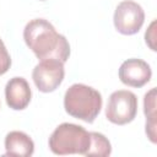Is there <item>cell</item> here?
<instances>
[{
    "mask_svg": "<svg viewBox=\"0 0 157 157\" xmlns=\"http://www.w3.org/2000/svg\"><path fill=\"white\" fill-rule=\"evenodd\" d=\"M152 71L150 65L141 59L131 58L125 60L119 67V78L120 81L130 87L140 88L150 82Z\"/></svg>",
    "mask_w": 157,
    "mask_h": 157,
    "instance_id": "52a82bcc",
    "label": "cell"
},
{
    "mask_svg": "<svg viewBox=\"0 0 157 157\" xmlns=\"http://www.w3.org/2000/svg\"><path fill=\"white\" fill-rule=\"evenodd\" d=\"M155 25H156V22L153 21V22L150 25V27H148V29L146 31V33H145L146 44H147L152 50H156V45H155V39H156V36H155Z\"/></svg>",
    "mask_w": 157,
    "mask_h": 157,
    "instance_id": "4fadbf2b",
    "label": "cell"
},
{
    "mask_svg": "<svg viewBox=\"0 0 157 157\" xmlns=\"http://www.w3.org/2000/svg\"><path fill=\"white\" fill-rule=\"evenodd\" d=\"M34 152L33 140L23 131H10L5 137V155L29 157Z\"/></svg>",
    "mask_w": 157,
    "mask_h": 157,
    "instance_id": "9c48e42d",
    "label": "cell"
},
{
    "mask_svg": "<svg viewBox=\"0 0 157 157\" xmlns=\"http://www.w3.org/2000/svg\"><path fill=\"white\" fill-rule=\"evenodd\" d=\"M11 66V58L10 54L2 42V39H0V76L6 74L9 71Z\"/></svg>",
    "mask_w": 157,
    "mask_h": 157,
    "instance_id": "7c38bea8",
    "label": "cell"
},
{
    "mask_svg": "<svg viewBox=\"0 0 157 157\" xmlns=\"http://www.w3.org/2000/svg\"><path fill=\"white\" fill-rule=\"evenodd\" d=\"M32 91L23 77H12L5 86V98L7 105L13 110H22L27 108L31 102Z\"/></svg>",
    "mask_w": 157,
    "mask_h": 157,
    "instance_id": "ba28073f",
    "label": "cell"
},
{
    "mask_svg": "<svg viewBox=\"0 0 157 157\" xmlns=\"http://www.w3.org/2000/svg\"><path fill=\"white\" fill-rule=\"evenodd\" d=\"M42 1H44V0H42Z\"/></svg>",
    "mask_w": 157,
    "mask_h": 157,
    "instance_id": "5bb4252c",
    "label": "cell"
},
{
    "mask_svg": "<svg viewBox=\"0 0 157 157\" xmlns=\"http://www.w3.org/2000/svg\"><path fill=\"white\" fill-rule=\"evenodd\" d=\"M65 76L64 63L58 59H45L37 64L32 72L34 85L40 92L49 93L55 91Z\"/></svg>",
    "mask_w": 157,
    "mask_h": 157,
    "instance_id": "8992f818",
    "label": "cell"
},
{
    "mask_svg": "<svg viewBox=\"0 0 157 157\" xmlns=\"http://www.w3.org/2000/svg\"><path fill=\"white\" fill-rule=\"evenodd\" d=\"M91 142L90 132L81 125L63 123L49 137V148L54 155H86Z\"/></svg>",
    "mask_w": 157,
    "mask_h": 157,
    "instance_id": "3957f363",
    "label": "cell"
},
{
    "mask_svg": "<svg viewBox=\"0 0 157 157\" xmlns=\"http://www.w3.org/2000/svg\"><path fill=\"white\" fill-rule=\"evenodd\" d=\"M137 114V97L128 90L114 91L108 99L105 108L107 119L117 125L131 123Z\"/></svg>",
    "mask_w": 157,
    "mask_h": 157,
    "instance_id": "277c9868",
    "label": "cell"
},
{
    "mask_svg": "<svg viewBox=\"0 0 157 157\" xmlns=\"http://www.w3.org/2000/svg\"><path fill=\"white\" fill-rule=\"evenodd\" d=\"M23 39L39 60L58 59L65 63L70 56L67 39L44 18L31 20L23 29Z\"/></svg>",
    "mask_w": 157,
    "mask_h": 157,
    "instance_id": "6da1fadb",
    "label": "cell"
},
{
    "mask_svg": "<svg viewBox=\"0 0 157 157\" xmlns=\"http://www.w3.org/2000/svg\"><path fill=\"white\" fill-rule=\"evenodd\" d=\"M90 136H91V142H90V147H88L85 156H103V157H107L112 153V145H110L109 140L103 134L91 131Z\"/></svg>",
    "mask_w": 157,
    "mask_h": 157,
    "instance_id": "8fae6325",
    "label": "cell"
},
{
    "mask_svg": "<svg viewBox=\"0 0 157 157\" xmlns=\"http://www.w3.org/2000/svg\"><path fill=\"white\" fill-rule=\"evenodd\" d=\"M102 94L83 83L71 85L64 96L65 112L86 123H93L102 109Z\"/></svg>",
    "mask_w": 157,
    "mask_h": 157,
    "instance_id": "7a4b0ae2",
    "label": "cell"
},
{
    "mask_svg": "<svg viewBox=\"0 0 157 157\" xmlns=\"http://www.w3.org/2000/svg\"><path fill=\"white\" fill-rule=\"evenodd\" d=\"M144 21V9L132 0H123L119 2L113 16L115 29L124 36H132L137 33L141 29Z\"/></svg>",
    "mask_w": 157,
    "mask_h": 157,
    "instance_id": "5b68a950",
    "label": "cell"
},
{
    "mask_svg": "<svg viewBox=\"0 0 157 157\" xmlns=\"http://www.w3.org/2000/svg\"><path fill=\"white\" fill-rule=\"evenodd\" d=\"M144 112L146 115V135L156 144V88H151L144 97Z\"/></svg>",
    "mask_w": 157,
    "mask_h": 157,
    "instance_id": "30bf717a",
    "label": "cell"
}]
</instances>
